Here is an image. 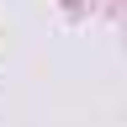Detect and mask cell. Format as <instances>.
<instances>
[]
</instances>
